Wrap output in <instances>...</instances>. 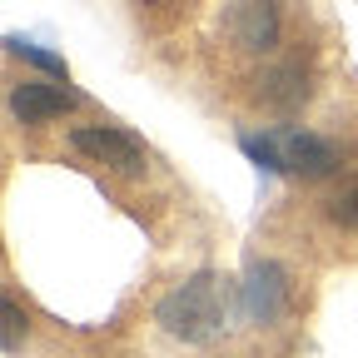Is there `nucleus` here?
I'll return each mask as SVG.
<instances>
[{
    "label": "nucleus",
    "instance_id": "f257e3e1",
    "mask_svg": "<svg viewBox=\"0 0 358 358\" xmlns=\"http://www.w3.org/2000/svg\"><path fill=\"white\" fill-rule=\"evenodd\" d=\"M234 303H239V284L219 279L214 268H199V274L174 284L155 303V324L179 343H214L224 329H229Z\"/></svg>",
    "mask_w": 358,
    "mask_h": 358
},
{
    "label": "nucleus",
    "instance_id": "f03ea898",
    "mask_svg": "<svg viewBox=\"0 0 358 358\" xmlns=\"http://www.w3.org/2000/svg\"><path fill=\"white\" fill-rule=\"evenodd\" d=\"M239 308H244V319L259 324V329L279 324L284 313H289V274H284L279 259H249V264H244Z\"/></svg>",
    "mask_w": 358,
    "mask_h": 358
},
{
    "label": "nucleus",
    "instance_id": "7ed1b4c3",
    "mask_svg": "<svg viewBox=\"0 0 358 358\" xmlns=\"http://www.w3.org/2000/svg\"><path fill=\"white\" fill-rule=\"evenodd\" d=\"M219 25L244 55H268L284 35V10L279 0H229Z\"/></svg>",
    "mask_w": 358,
    "mask_h": 358
},
{
    "label": "nucleus",
    "instance_id": "20e7f679",
    "mask_svg": "<svg viewBox=\"0 0 358 358\" xmlns=\"http://www.w3.org/2000/svg\"><path fill=\"white\" fill-rule=\"evenodd\" d=\"M70 145L80 155H90L95 164H110L115 174H145L150 169V155L145 145L124 129H110V124H75L70 129Z\"/></svg>",
    "mask_w": 358,
    "mask_h": 358
},
{
    "label": "nucleus",
    "instance_id": "39448f33",
    "mask_svg": "<svg viewBox=\"0 0 358 358\" xmlns=\"http://www.w3.org/2000/svg\"><path fill=\"white\" fill-rule=\"evenodd\" d=\"M313 95V85H308V70L299 60H274V65H264V75L254 80V100L268 105V110H279V115H299Z\"/></svg>",
    "mask_w": 358,
    "mask_h": 358
},
{
    "label": "nucleus",
    "instance_id": "423d86ee",
    "mask_svg": "<svg viewBox=\"0 0 358 358\" xmlns=\"http://www.w3.org/2000/svg\"><path fill=\"white\" fill-rule=\"evenodd\" d=\"M279 145H284L289 174H303V179H329L343 164V150L313 129H279Z\"/></svg>",
    "mask_w": 358,
    "mask_h": 358
},
{
    "label": "nucleus",
    "instance_id": "0eeeda50",
    "mask_svg": "<svg viewBox=\"0 0 358 358\" xmlns=\"http://www.w3.org/2000/svg\"><path fill=\"white\" fill-rule=\"evenodd\" d=\"M70 110H75V95L60 90V85H50V80H20V85H10V115L20 124H45V120H60Z\"/></svg>",
    "mask_w": 358,
    "mask_h": 358
},
{
    "label": "nucleus",
    "instance_id": "6e6552de",
    "mask_svg": "<svg viewBox=\"0 0 358 358\" xmlns=\"http://www.w3.org/2000/svg\"><path fill=\"white\" fill-rule=\"evenodd\" d=\"M239 150L249 155V164L259 169V174H289V164H284V145H279V129H249V134H239Z\"/></svg>",
    "mask_w": 358,
    "mask_h": 358
},
{
    "label": "nucleus",
    "instance_id": "1a4fd4ad",
    "mask_svg": "<svg viewBox=\"0 0 358 358\" xmlns=\"http://www.w3.org/2000/svg\"><path fill=\"white\" fill-rule=\"evenodd\" d=\"M6 50H10L15 60L35 65L40 75H50V80H65V60H60V55H50V50H45V45L25 40V35H6Z\"/></svg>",
    "mask_w": 358,
    "mask_h": 358
},
{
    "label": "nucleus",
    "instance_id": "9d476101",
    "mask_svg": "<svg viewBox=\"0 0 358 358\" xmlns=\"http://www.w3.org/2000/svg\"><path fill=\"white\" fill-rule=\"evenodd\" d=\"M20 338H25V313L15 299H0V348L6 353H20Z\"/></svg>",
    "mask_w": 358,
    "mask_h": 358
},
{
    "label": "nucleus",
    "instance_id": "9b49d317",
    "mask_svg": "<svg viewBox=\"0 0 358 358\" xmlns=\"http://www.w3.org/2000/svg\"><path fill=\"white\" fill-rule=\"evenodd\" d=\"M329 214L343 224V229H358V185L343 189V194H334V199H329Z\"/></svg>",
    "mask_w": 358,
    "mask_h": 358
},
{
    "label": "nucleus",
    "instance_id": "f8f14e48",
    "mask_svg": "<svg viewBox=\"0 0 358 358\" xmlns=\"http://www.w3.org/2000/svg\"><path fill=\"white\" fill-rule=\"evenodd\" d=\"M140 6H174V0H140Z\"/></svg>",
    "mask_w": 358,
    "mask_h": 358
}]
</instances>
